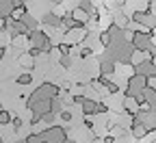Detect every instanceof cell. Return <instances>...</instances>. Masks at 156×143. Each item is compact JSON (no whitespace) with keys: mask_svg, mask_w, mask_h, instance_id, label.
<instances>
[{"mask_svg":"<svg viewBox=\"0 0 156 143\" xmlns=\"http://www.w3.org/2000/svg\"><path fill=\"white\" fill-rule=\"evenodd\" d=\"M130 44L134 46V50H139V52H147L154 44H152V30L145 28V30H136L130 39Z\"/></svg>","mask_w":156,"mask_h":143,"instance_id":"cell-1","label":"cell"},{"mask_svg":"<svg viewBox=\"0 0 156 143\" xmlns=\"http://www.w3.org/2000/svg\"><path fill=\"white\" fill-rule=\"evenodd\" d=\"M69 15H72V17L76 20V22H78V24H89V20H91V15H89L87 11H83L80 7H74Z\"/></svg>","mask_w":156,"mask_h":143,"instance_id":"cell-2","label":"cell"},{"mask_svg":"<svg viewBox=\"0 0 156 143\" xmlns=\"http://www.w3.org/2000/svg\"><path fill=\"white\" fill-rule=\"evenodd\" d=\"M80 109H83V115L85 117H91V115H98V102H93V100H85L83 104H80Z\"/></svg>","mask_w":156,"mask_h":143,"instance_id":"cell-3","label":"cell"},{"mask_svg":"<svg viewBox=\"0 0 156 143\" xmlns=\"http://www.w3.org/2000/svg\"><path fill=\"white\" fill-rule=\"evenodd\" d=\"M113 72H115L113 59H102V61H100V74H102V76H113Z\"/></svg>","mask_w":156,"mask_h":143,"instance_id":"cell-4","label":"cell"},{"mask_svg":"<svg viewBox=\"0 0 156 143\" xmlns=\"http://www.w3.org/2000/svg\"><path fill=\"white\" fill-rule=\"evenodd\" d=\"M41 24L52 26V28H58V26H61V17H58V15H54V13H46V15L41 17Z\"/></svg>","mask_w":156,"mask_h":143,"instance_id":"cell-5","label":"cell"},{"mask_svg":"<svg viewBox=\"0 0 156 143\" xmlns=\"http://www.w3.org/2000/svg\"><path fill=\"white\" fill-rule=\"evenodd\" d=\"M78 7H80L83 11H87L89 15H91V20H98L100 15H98V11H95V7H93V2L91 0H80V2H78Z\"/></svg>","mask_w":156,"mask_h":143,"instance_id":"cell-6","label":"cell"},{"mask_svg":"<svg viewBox=\"0 0 156 143\" xmlns=\"http://www.w3.org/2000/svg\"><path fill=\"white\" fill-rule=\"evenodd\" d=\"M17 63L22 65V67H28V70H33L35 67V59L26 52V54H20V59H17Z\"/></svg>","mask_w":156,"mask_h":143,"instance_id":"cell-7","label":"cell"},{"mask_svg":"<svg viewBox=\"0 0 156 143\" xmlns=\"http://www.w3.org/2000/svg\"><path fill=\"white\" fill-rule=\"evenodd\" d=\"M15 83H17V85H22V87L30 85V83H33V74H30V72H22L20 76H15Z\"/></svg>","mask_w":156,"mask_h":143,"instance_id":"cell-8","label":"cell"},{"mask_svg":"<svg viewBox=\"0 0 156 143\" xmlns=\"http://www.w3.org/2000/svg\"><path fill=\"white\" fill-rule=\"evenodd\" d=\"M58 65H61V67H72L74 61H72L69 54H61V56H58Z\"/></svg>","mask_w":156,"mask_h":143,"instance_id":"cell-9","label":"cell"},{"mask_svg":"<svg viewBox=\"0 0 156 143\" xmlns=\"http://www.w3.org/2000/svg\"><path fill=\"white\" fill-rule=\"evenodd\" d=\"M13 121V117L9 115V111H2L0 113V126H7V124H11Z\"/></svg>","mask_w":156,"mask_h":143,"instance_id":"cell-10","label":"cell"},{"mask_svg":"<svg viewBox=\"0 0 156 143\" xmlns=\"http://www.w3.org/2000/svg\"><path fill=\"white\" fill-rule=\"evenodd\" d=\"M91 54H93V52H91V48H80V52H78V56H80L83 61H87Z\"/></svg>","mask_w":156,"mask_h":143,"instance_id":"cell-11","label":"cell"},{"mask_svg":"<svg viewBox=\"0 0 156 143\" xmlns=\"http://www.w3.org/2000/svg\"><path fill=\"white\" fill-rule=\"evenodd\" d=\"M58 52H61V54H69L72 52V44H58Z\"/></svg>","mask_w":156,"mask_h":143,"instance_id":"cell-12","label":"cell"},{"mask_svg":"<svg viewBox=\"0 0 156 143\" xmlns=\"http://www.w3.org/2000/svg\"><path fill=\"white\" fill-rule=\"evenodd\" d=\"M11 126H13V130L17 132L20 128H22V117H13V121H11Z\"/></svg>","mask_w":156,"mask_h":143,"instance_id":"cell-13","label":"cell"},{"mask_svg":"<svg viewBox=\"0 0 156 143\" xmlns=\"http://www.w3.org/2000/svg\"><path fill=\"white\" fill-rule=\"evenodd\" d=\"M61 119H63V121H67V124H69V121H72V113H69L67 109H65V111H61Z\"/></svg>","mask_w":156,"mask_h":143,"instance_id":"cell-14","label":"cell"},{"mask_svg":"<svg viewBox=\"0 0 156 143\" xmlns=\"http://www.w3.org/2000/svg\"><path fill=\"white\" fill-rule=\"evenodd\" d=\"M115 5H117V7H119V9H122V7L126 5V0H115Z\"/></svg>","mask_w":156,"mask_h":143,"instance_id":"cell-15","label":"cell"},{"mask_svg":"<svg viewBox=\"0 0 156 143\" xmlns=\"http://www.w3.org/2000/svg\"><path fill=\"white\" fill-rule=\"evenodd\" d=\"M5 52H7L5 48H0V61H2V56H5Z\"/></svg>","mask_w":156,"mask_h":143,"instance_id":"cell-16","label":"cell"},{"mask_svg":"<svg viewBox=\"0 0 156 143\" xmlns=\"http://www.w3.org/2000/svg\"><path fill=\"white\" fill-rule=\"evenodd\" d=\"M52 2H54V5H61V0H52Z\"/></svg>","mask_w":156,"mask_h":143,"instance_id":"cell-17","label":"cell"},{"mask_svg":"<svg viewBox=\"0 0 156 143\" xmlns=\"http://www.w3.org/2000/svg\"><path fill=\"white\" fill-rule=\"evenodd\" d=\"M0 143H5V141H2V137H0Z\"/></svg>","mask_w":156,"mask_h":143,"instance_id":"cell-18","label":"cell"}]
</instances>
